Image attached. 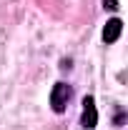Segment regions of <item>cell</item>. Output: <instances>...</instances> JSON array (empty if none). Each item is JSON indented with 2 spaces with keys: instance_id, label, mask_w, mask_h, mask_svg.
<instances>
[{
  "instance_id": "cell-4",
  "label": "cell",
  "mask_w": 128,
  "mask_h": 130,
  "mask_svg": "<svg viewBox=\"0 0 128 130\" xmlns=\"http://www.w3.org/2000/svg\"><path fill=\"white\" fill-rule=\"evenodd\" d=\"M106 10H118V0H103Z\"/></svg>"
},
{
  "instance_id": "cell-3",
  "label": "cell",
  "mask_w": 128,
  "mask_h": 130,
  "mask_svg": "<svg viewBox=\"0 0 128 130\" xmlns=\"http://www.w3.org/2000/svg\"><path fill=\"white\" fill-rule=\"evenodd\" d=\"M121 30H123V23H121L118 18L108 20L106 28H103V40H106V43H116V40L121 38Z\"/></svg>"
},
{
  "instance_id": "cell-1",
  "label": "cell",
  "mask_w": 128,
  "mask_h": 130,
  "mask_svg": "<svg viewBox=\"0 0 128 130\" xmlns=\"http://www.w3.org/2000/svg\"><path fill=\"white\" fill-rule=\"evenodd\" d=\"M70 85H65V83H55L53 85V90H50V105H53V110L55 113H63L65 105H68V100H70Z\"/></svg>"
},
{
  "instance_id": "cell-2",
  "label": "cell",
  "mask_w": 128,
  "mask_h": 130,
  "mask_svg": "<svg viewBox=\"0 0 128 130\" xmlns=\"http://www.w3.org/2000/svg\"><path fill=\"white\" fill-rule=\"evenodd\" d=\"M80 125L85 130H93L98 125V110H96V100L91 95L83 98V118H80Z\"/></svg>"
}]
</instances>
